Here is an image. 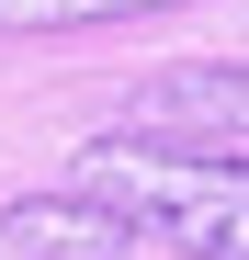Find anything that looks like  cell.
Here are the masks:
<instances>
[{
  "label": "cell",
  "instance_id": "cell-1",
  "mask_svg": "<svg viewBox=\"0 0 249 260\" xmlns=\"http://www.w3.org/2000/svg\"><path fill=\"white\" fill-rule=\"evenodd\" d=\"M68 192L113 204L136 238L181 260H249V158L215 147H159V136H91L68 170Z\"/></svg>",
  "mask_w": 249,
  "mask_h": 260
},
{
  "label": "cell",
  "instance_id": "cell-2",
  "mask_svg": "<svg viewBox=\"0 0 249 260\" xmlns=\"http://www.w3.org/2000/svg\"><path fill=\"white\" fill-rule=\"evenodd\" d=\"M0 238L23 260H136V226L113 204H91V192H23L0 215Z\"/></svg>",
  "mask_w": 249,
  "mask_h": 260
},
{
  "label": "cell",
  "instance_id": "cell-3",
  "mask_svg": "<svg viewBox=\"0 0 249 260\" xmlns=\"http://www.w3.org/2000/svg\"><path fill=\"white\" fill-rule=\"evenodd\" d=\"M170 124H204V136H249V68H170L159 91L124 102L113 136H170Z\"/></svg>",
  "mask_w": 249,
  "mask_h": 260
},
{
  "label": "cell",
  "instance_id": "cell-4",
  "mask_svg": "<svg viewBox=\"0 0 249 260\" xmlns=\"http://www.w3.org/2000/svg\"><path fill=\"white\" fill-rule=\"evenodd\" d=\"M136 12H181V0H0V34H68V23H136Z\"/></svg>",
  "mask_w": 249,
  "mask_h": 260
}]
</instances>
